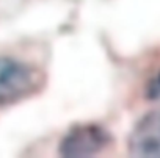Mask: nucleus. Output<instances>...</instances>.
<instances>
[{
	"label": "nucleus",
	"mask_w": 160,
	"mask_h": 158,
	"mask_svg": "<svg viewBox=\"0 0 160 158\" xmlns=\"http://www.w3.org/2000/svg\"><path fill=\"white\" fill-rule=\"evenodd\" d=\"M42 74L27 61L0 56V108L19 103L42 88Z\"/></svg>",
	"instance_id": "f257e3e1"
},
{
	"label": "nucleus",
	"mask_w": 160,
	"mask_h": 158,
	"mask_svg": "<svg viewBox=\"0 0 160 158\" xmlns=\"http://www.w3.org/2000/svg\"><path fill=\"white\" fill-rule=\"evenodd\" d=\"M112 142L110 132L99 124H77L71 127L58 144V155L64 158H88L102 153Z\"/></svg>",
	"instance_id": "f03ea898"
},
{
	"label": "nucleus",
	"mask_w": 160,
	"mask_h": 158,
	"mask_svg": "<svg viewBox=\"0 0 160 158\" xmlns=\"http://www.w3.org/2000/svg\"><path fill=\"white\" fill-rule=\"evenodd\" d=\"M127 152L132 156L160 158V111L144 113L127 136Z\"/></svg>",
	"instance_id": "7ed1b4c3"
},
{
	"label": "nucleus",
	"mask_w": 160,
	"mask_h": 158,
	"mask_svg": "<svg viewBox=\"0 0 160 158\" xmlns=\"http://www.w3.org/2000/svg\"><path fill=\"white\" fill-rule=\"evenodd\" d=\"M144 97L146 100L155 102L160 99V69L149 78L144 86Z\"/></svg>",
	"instance_id": "20e7f679"
}]
</instances>
